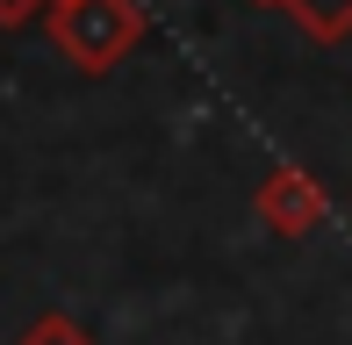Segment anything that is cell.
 I'll list each match as a JSON object with an SVG mask.
<instances>
[{
  "mask_svg": "<svg viewBox=\"0 0 352 345\" xmlns=\"http://www.w3.org/2000/svg\"><path fill=\"white\" fill-rule=\"evenodd\" d=\"M36 14H51V0H0V29H29Z\"/></svg>",
  "mask_w": 352,
  "mask_h": 345,
  "instance_id": "cell-5",
  "label": "cell"
},
{
  "mask_svg": "<svg viewBox=\"0 0 352 345\" xmlns=\"http://www.w3.org/2000/svg\"><path fill=\"white\" fill-rule=\"evenodd\" d=\"M259 8H287V0H259Z\"/></svg>",
  "mask_w": 352,
  "mask_h": 345,
  "instance_id": "cell-6",
  "label": "cell"
},
{
  "mask_svg": "<svg viewBox=\"0 0 352 345\" xmlns=\"http://www.w3.org/2000/svg\"><path fill=\"white\" fill-rule=\"evenodd\" d=\"M51 43L79 72H116L122 58L144 43V8L137 0H58L51 8Z\"/></svg>",
  "mask_w": 352,
  "mask_h": 345,
  "instance_id": "cell-1",
  "label": "cell"
},
{
  "mask_svg": "<svg viewBox=\"0 0 352 345\" xmlns=\"http://www.w3.org/2000/svg\"><path fill=\"white\" fill-rule=\"evenodd\" d=\"M252 209H259V223L274 230V238H316V230L331 223V194L316 172L302 166H274L259 180V194H252Z\"/></svg>",
  "mask_w": 352,
  "mask_h": 345,
  "instance_id": "cell-2",
  "label": "cell"
},
{
  "mask_svg": "<svg viewBox=\"0 0 352 345\" xmlns=\"http://www.w3.org/2000/svg\"><path fill=\"white\" fill-rule=\"evenodd\" d=\"M51 8H58V0H51Z\"/></svg>",
  "mask_w": 352,
  "mask_h": 345,
  "instance_id": "cell-7",
  "label": "cell"
},
{
  "mask_svg": "<svg viewBox=\"0 0 352 345\" xmlns=\"http://www.w3.org/2000/svg\"><path fill=\"white\" fill-rule=\"evenodd\" d=\"M14 345H94V331H87L79 317H65V309H43V317L29 324Z\"/></svg>",
  "mask_w": 352,
  "mask_h": 345,
  "instance_id": "cell-4",
  "label": "cell"
},
{
  "mask_svg": "<svg viewBox=\"0 0 352 345\" xmlns=\"http://www.w3.org/2000/svg\"><path fill=\"white\" fill-rule=\"evenodd\" d=\"M280 14H295V29L309 43H345L352 36V0H287Z\"/></svg>",
  "mask_w": 352,
  "mask_h": 345,
  "instance_id": "cell-3",
  "label": "cell"
}]
</instances>
